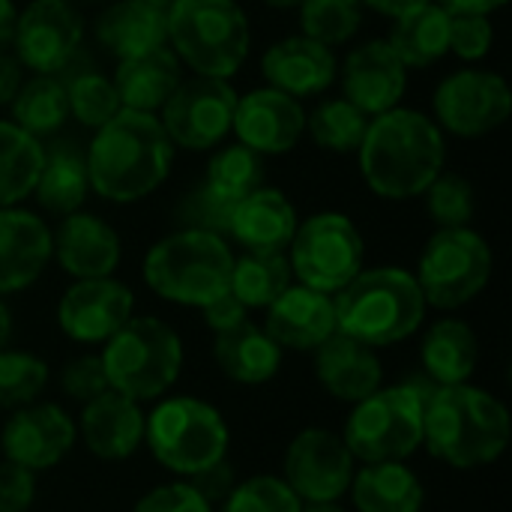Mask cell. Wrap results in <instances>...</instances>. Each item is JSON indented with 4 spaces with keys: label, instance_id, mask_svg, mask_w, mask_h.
I'll return each mask as SVG.
<instances>
[{
    "label": "cell",
    "instance_id": "56",
    "mask_svg": "<svg viewBox=\"0 0 512 512\" xmlns=\"http://www.w3.org/2000/svg\"><path fill=\"white\" fill-rule=\"evenodd\" d=\"M300 512H351L342 501H318V504H303Z\"/></svg>",
    "mask_w": 512,
    "mask_h": 512
},
{
    "label": "cell",
    "instance_id": "55",
    "mask_svg": "<svg viewBox=\"0 0 512 512\" xmlns=\"http://www.w3.org/2000/svg\"><path fill=\"white\" fill-rule=\"evenodd\" d=\"M9 339H12V312L0 297V351L9 348Z\"/></svg>",
    "mask_w": 512,
    "mask_h": 512
},
{
    "label": "cell",
    "instance_id": "6",
    "mask_svg": "<svg viewBox=\"0 0 512 512\" xmlns=\"http://www.w3.org/2000/svg\"><path fill=\"white\" fill-rule=\"evenodd\" d=\"M234 252L219 234L183 228L159 240L144 258L147 288L177 306H207L231 285Z\"/></svg>",
    "mask_w": 512,
    "mask_h": 512
},
{
    "label": "cell",
    "instance_id": "24",
    "mask_svg": "<svg viewBox=\"0 0 512 512\" xmlns=\"http://www.w3.org/2000/svg\"><path fill=\"white\" fill-rule=\"evenodd\" d=\"M54 237L57 264L72 279H102L111 276L120 264V237L117 231L93 213H69L63 216Z\"/></svg>",
    "mask_w": 512,
    "mask_h": 512
},
{
    "label": "cell",
    "instance_id": "42",
    "mask_svg": "<svg viewBox=\"0 0 512 512\" xmlns=\"http://www.w3.org/2000/svg\"><path fill=\"white\" fill-rule=\"evenodd\" d=\"M300 507L303 501L282 477L255 474L249 480H237L231 495L213 512H300Z\"/></svg>",
    "mask_w": 512,
    "mask_h": 512
},
{
    "label": "cell",
    "instance_id": "15",
    "mask_svg": "<svg viewBox=\"0 0 512 512\" xmlns=\"http://www.w3.org/2000/svg\"><path fill=\"white\" fill-rule=\"evenodd\" d=\"M512 111L507 81L486 69H462L444 78L435 90V114L444 129L462 138H477L498 129Z\"/></svg>",
    "mask_w": 512,
    "mask_h": 512
},
{
    "label": "cell",
    "instance_id": "51",
    "mask_svg": "<svg viewBox=\"0 0 512 512\" xmlns=\"http://www.w3.org/2000/svg\"><path fill=\"white\" fill-rule=\"evenodd\" d=\"M21 87V63L0 51V105H9Z\"/></svg>",
    "mask_w": 512,
    "mask_h": 512
},
{
    "label": "cell",
    "instance_id": "21",
    "mask_svg": "<svg viewBox=\"0 0 512 512\" xmlns=\"http://www.w3.org/2000/svg\"><path fill=\"white\" fill-rule=\"evenodd\" d=\"M264 330L282 351H315L336 333L333 294L309 285H288L267 306Z\"/></svg>",
    "mask_w": 512,
    "mask_h": 512
},
{
    "label": "cell",
    "instance_id": "53",
    "mask_svg": "<svg viewBox=\"0 0 512 512\" xmlns=\"http://www.w3.org/2000/svg\"><path fill=\"white\" fill-rule=\"evenodd\" d=\"M423 3H429V0H363V6H372L375 12L390 15V18H399V15H405V12H411V9H417Z\"/></svg>",
    "mask_w": 512,
    "mask_h": 512
},
{
    "label": "cell",
    "instance_id": "2",
    "mask_svg": "<svg viewBox=\"0 0 512 512\" xmlns=\"http://www.w3.org/2000/svg\"><path fill=\"white\" fill-rule=\"evenodd\" d=\"M510 438L507 405L471 381L438 387L423 408V447L453 471L495 465L507 453Z\"/></svg>",
    "mask_w": 512,
    "mask_h": 512
},
{
    "label": "cell",
    "instance_id": "54",
    "mask_svg": "<svg viewBox=\"0 0 512 512\" xmlns=\"http://www.w3.org/2000/svg\"><path fill=\"white\" fill-rule=\"evenodd\" d=\"M15 21H18L15 3H12V0H0V51L12 45V36H15Z\"/></svg>",
    "mask_w": 512,
    "mask_h": 512
},
{
    "label": "cell",
    "instance_id": "28",
    "mask_svg": "<svg viewBox=\"0 0 512 512\" xmlns=\"http://www.w3.org/2000/svg\"><path fill=\"white\" fill-rule=\"evenodd\" d=\"M354 512H423L426 486L408 462L357 465L351 489Z\"/></svg>",
    "mask_w": 512,
    "mask_h": 512
},
{
    "label": "cell",
    "instance_id": "20",
    "mask_svg": "<svg viewBox=\"0 0 512 512\" xmlns=\"http://www.w3.org/2000/svg\"><path fill=\"white\" fill-rule=\"evenodd\" d=\"M408 87V66L387 39H372L354 48L345 60L342 90L363 114H384L399 105Z\"/></svg>",
    "mask_w": 512,
    "mask_h": 512
},
{
    "label": "cell",
    "instance_id": "48",
    "mask_svg": "<svg viewBox=\"0 0 512 512\" xmlns=\"http://www.w3.org/2000/svg\"><path fill=\"white\" fill-rule=\"evenodd\" d=\"M39 474L9 459L0 462V512H30L39 492Z\"/></svg>",
    "mask_w": 512,
    "mask_h": 512
},
{
    "label": "cell",
    "instance_id": "9",
    "mask_svg": "<svg viewBox=\"0 0 512 512\" xmlns=\"http://www.w3.org/2000/svg\"><path fill=\"white\" fill-rule=\"evenodd\" d=\"M423 408L426 399L405 381L393 387L384 384L372 396L351 405L342 441L357 465L408 462L417 450H423Z\"/></svg>",
    "mask_w": 512,
    "mask_h": 512
},
{
    "label": "cell",
    "instance_id": "22",
    "mask_svg": "<svg viewBox=\"0 0 512 512\" xmlns=\"http://www.w3.org/2000/svg\"><path fill=\"white\" fill-rule=\"evenodd\" d=\"M312 369L321 390L345 405H357L384 387V366L378 351L345 333H333L312 351Z\"/></svg>",
    "mask_w": 512,
    "mask_h": 512
},
{
    "label": "cell",
    "instance_id": "44",
    "mask_svg": "<svg viewBox=\"0 0 512 512\" xmlns=\"http://www.w3.org/2000/svg\"><path fill=\"white\" fill-rule=\"evenodd\" d=\"M231 213H234V204L219 198L207 183H198L177 207V219L183 228H195V231H207L219 237L228 234Z\"/></svg>",
    "mask_w": 512,
    "mask_h": 512
},
{
    "label": "cell",
    "instance_id": "33",
    "mask_svg": "<svg viewBox=\"0 0 512 512\" xmlns=\"http://www.w3.org/2000/svg\"><path fill=\"white\" fill-rule=\"evenodd\" d=\"M387 42L405 66H432L450 51V12L429 0L399 15Z\"/></svg>",
    "mask_w": 512,
    "mask_h": 512
},
{
    "label": "cell",
    "instance_id": "13",
    "mask_svg": "<svg viewBox=\"0 0 512 512\" xmlns=\"http://www.w3.org/2000/svg\"><path fill=\"white\" fill-rule=\"evenodd\" d=\"M237 93L228 78L195 75L180 81L174 93L162 105V129L171 144L186 150H210L216 147L234 123Z\"/></svg>",
    "mask_w": 512,
    "mask_h": 512
},
{
    "label": "cell",
    "instance_id": "50",
    "mask_svg": "<svg viewBox=\"0 0 512 512\" xmlns=\"http://www.w3.org/2000/svg\"><path fill=\"white\" fill-rule=\"evenodd\" d=\"M201 315H204V324L216 336V333H225V330H234L237 324H243L249 318V309L231 291H225L222 297H216L207 306H201Z\"/></svg>",
    "mask_w": 512,
    "mask_h": 512
},
{
    "label": "cell",
    "instance_id": "11",
    "mask_svg": "<svg viewBox=\"0 0 512 512\" xmlns=\"http://www.w3.org/2000/svg\"><path fill=\"white\" fill-rule=\"evenodd\" d=\"M288 261L300 285L336 294L363 270L366 246L345 213H315L297 225L288 243Z\"/></svg>",
    "mask_w": 512,
    "mask_h": 512
},
{
    "label": "cell",
    "instance_id": "1",
    "mask_svg": "<svg viewBox=\"0 0 512 512\" xmlns=\"http://www.w3.org/2000/svg\"><path fill=\"white\" fill-rule=\"evenodd\" d=\"M174 144L150 111L120 108L87 147V177L105 201L129 204L159 189L171 171Z\"/></svg>",
    "mask_w": 512,
    "mask_h": 512
},
{
    "label": "cell",
    "instance_id": "16",
    "mask_svg": "<svg viewBox=\"0 0 512 512\" xmlns=\"http://www.w3.org/2000/svg\"><path fill=\"white\" fill-rule=\"evenodd\" d=\"M81 33V15L69 0H33L15 21L12 45L21 66L39 75H57L78 54Z\"/></svg>",
    "mask_w": 512,
    "mask_h": 512
},
{
    "label": "cell",
    "instance_id": "14",
    "mask_svg": "<svg viewBox=\"0 0 512 512\" xmlns=\"http://www.w3.org/2000/svg\"><path fill=\"white\" fill-rule=\"evenodd\" d=\"M78 444L75 417L57 405L36 399L9 414L0 429V456L30 468L33 474L57 468Z\"/></svg>",
    "mask_w": 512,
    "mask_h": 512
},
{
    "label": "cell",
    "instance_id": "45",
    "mask_svg": "<svg viewBox=\"0 0 512 512\" xmlns=\"http://www.w3.org/2000/svg\"><path fill=\"white\" fill-rule=\"evenodd\" d=\"M60 390L63 396H69L72 402L84 405L90 399H96L99 393L111 390L108 387V378H105V366H102V357L99 354H81V357H72L63 372H60Z\"/></svg>",
    "mask_w": 512,
    "mask_h": 512
},
{
    "label": "cell",
    "instance_id": "3",
    "mask_svg": "<svg viewBox=\"0 0 512 512\" xmlns=\"http://www.w3.org/2000/svg\"><path fill=\"white\" fill-rule=\"evenodd\" d=\"M360 171L375 195L405 201L423 195L444 168V135L435 120L411 108H390L369 120Z\"/></svg>",
    "mask_w": 512,
    "mask_h": 512
},
{
    "label": "cell",
    "instance_id": "25",
    "mask_svg": "<svg viewBox=\"0 0 512 512\" xmlns=\"http://www.w3.org/2000/svg\"><path fill=\"white\" fill-rule=\"evenodd\" d=\"M261 72L270 87L288 96H315L333 84L336 57L330 45H321L309 36H288L264 51Z\"/></svg>",
    "mask_w": 512,
    "mask_h": 512
},
{
    "label": "cell",
    "instance_id": "58",
    "mask_svg": "<svg viewBox=\"0 0 512 512\" xmlns=\"http://www.w3.org/2000/svg\"><path fill=\"white\" fill-rule=\"evenodd\" d=\"M141 3H150V6H162V9H168V3H171V0H141Z\"/></svg>",
    "mask_w": 512,
    "mask_h": 512
},
{
    "label": "cell",
    "instance_id": "8",
    "mask_svg": "<svg viewBox=\"0 0 512 512\" xmlns=\"http://www.w3.org/2000/svg\"><path fill=\"white\" fill-rule=\"evenodd\" d=\"M168 42L198 75L231 78L249 54V21L234 0H171Z\"/></svg>",
    "mask_w": 512,
    "mask_h": 512
},
{
    "label": "cell",
    "instance_id": "37",
    "mask_svg": "<svg viewBox=\"0 0 512 512\" xmlns=\"http://www.w3.org/2000/svg\"><path fill=\"white\" fill-rule=\"evenodd\" d=\"M264 159L261 153H255L252 147L246 144H231V147H222L213 159H210V168H207V186L237 204L240 198H246L249 192L261 189L264 186Z\"/></svg>",
    "mask_w": 512,
    "mask_h": 512
},
{
    "label": "cell",
    "instance_id": "10",
    "mask_svg": "<svg viewBox=\"0 0 512 512\" xmlns=\"http://www.w3.org/2000/svg\"><path fill=\"white\" fill-rule=\"evenodd\" d=\"M492 249L471 228H441L426 243L417 264V285L426 306L453 312L468 306L492 279Z\"/></svg>",
    "mask_w": 512,
    "mask_h": 512
},
{
    "label": "cell",
    "instance_id": "40",
    "mask_svg": "<svg viewBox=\"0 0 512 512\" xmlns=\"http://www.w3.org/2000/svg\"><path fill=\"white\" fill-rule=\"evenodd\" d=\"M363 21V0H303L300 24L303 36L321 45L348 42Z\"/></svg>",
    "mask_w": 512,
    "mask_h": 512
},
{
    "label": "cell",
    "instance_id": "49",
    "mask_svg": "<svg viewBox=\"0 0 512 512\" xmlns=\"http://www.w3.org/2000/svg\"><path fill=\"white\" fill-rule=\"evenodd\" d=\"M186 483H192V486L201 492V498L216 510V507L231 495V489L237 486V471H234V465H231L228 459H222V462L204 468L201 474L189 477Z\"/></svg>",
    "mask_w": 512,
    "mask_h": 512
},
{
    "label": "cell",
    "instance_id": "19",
    "mask_svg": "<svg viewBox=\"0 0 512 512\" xmlns=\"http://www.w3.org/2000/svg\"><path fill=\"white\" fill-rule=\"evenodd\" d=\"M240 144L252 147L255 153H288L297 147L306 114L297 102V96H288L276 87H261L246 96H237L234 123Z\"/></svg>",
    "mask_w": 512,
    "mask_h": 512
},
{
    "label": "cell",
    "instance_id": "52",
    "mask_svg": "<svg viewBox=\"0 0 512 512\" xmlns=\"http://www.w3.org/2000/svg\"><path fill=\"white\" fill-rule=\"evenodd\" d=\"M435 3L444 6L450 15H489L501 9L507 0H435Z\"/></svg>",
    "mask_w": 512,
    "mask_h": 512
},
{
    "label": "cell",
    "instance_id": "57",
    "mask_svg": "<svg viewBox=\"0 0 512 512\" xmlns=\"http://www.w3.org/2000/svg\"><path fill=\"white\" fill-rule=\"evenodd\" d=\"M267 6H273V9H294V6H300L303 0H264Z\"/></svg>",
    "mask_w": 512,
    "mask_h": 512
},
{
    "label": "cell",
    "instance_id": "35",
    "mask_svg": "<svg viewBox=\"0 0 512 512\" xmlns=\"http://www.w3.org/2000/svg\"><path fill=\"white\" fill-rule=\"evenodd\" d=\"M42 171V144L15 123L0 120V207L33 195Z\"/></svg>",
    "mask_w": 512,
    "mask_h": 512
},
{
    "label": "cell",
    "instance_id": "17",
    "mask_svg": "<svg viewBox=\"0 0 512 512\" xmlns=\"http://www.w3.org/2000/svg\"><path fill=\"white\" fill-rule=\"evenodd\" d=\"M135 312V294L111 279H75L57 303L60 330L78 345H105Z\"/></svg>",
    "mask_w": 512,
    "mask_h": 512
},
{
    "label": "cell",
    "instance_id": "12",
    "mask_svg": "<svg viewBox=\"0 0 512 512\" xmlns=\"http://www.w3.org/2000/svg\"><path fill=\"white\" fill-rule=\"evenodd\" d=\"M357 459L339 432L309 426L300 429L282 456V480L303 504L318 501H345Z\"/></svg>",
    "mask_w": 512,
    "mask_h": 512
},
{
    "label": "cell",
    "instance_id": "18",
    "mask_svg": "<svg viewBox=\"0 0 512 512\" xmlns=\"http://www.w3.org/2000/svg\"><path fill=\"white\" fill-rule=\"evenodd\" d=\"M144 420L147 411L141 402L117 390H105L81 405L75 426L78 441L90 456L99 462H126L144 447Z\"/></svg>",
    "mask_w": 512,
    "mask_h": 512
},
{
    "label": "cell",
    "instance_id": "39",
    "mask_svg": "<svg viewBox=\"0 0 512 512\" xmlns=\"http://www.w3.org/2000/svg\"><path fill=\"white\" fill-rule=\"evenodd\" d=\"M306 126L318 147L333 153H351L363 144L369 114H363L348 99H327L306 117Z\"/></svg>",
    "mask_w": 512,
    "mask_h": 512
},
{
    "label": "cell",
    "instance_id": "46",
    "mask_svg": "<svg viewBox=\"0 0 512 512\" xmlns=\"http://www.w3.org/2000/svg\"><path fill=\"white\" fill-rule=\"evenodd\" d=\"M132 512H213V507L201 498V492L192 483L171 480V483L147 489L132 504Z\"/></svg>",
    "mask_w": 512,
    "mask_h": 512
},
{
    "label": "cell",
    "instance_id": "23",
    "mask_svg": "<svg viewBox=\"0 0 512 512\" xmlns=\"http://www.w3.org/2000/svg\"><path fill=\"white\" fill-rule=\"evenodd\" d=\"M54 237L48 225L15 207H0V297L30 288L48 267Z\"/></svg>",
    "mask_w": 512,
    "mask_h": 512
},
{
    "label": "cell",
    "instance_id": "36",
    "mask_svg": "<svg viewBox=\"0 0 512 512\" xmlns=\"http://www.w3.org/2000/svg\"><path fill=\"white\" fill-rule=\"evenodd\" d=\"M12 117L15 126L36 135L57 132L69 117V99L66 84L57 75H36L30 81H21L15 99H12Z\"/></svg>",
    "mask_w": 512,
    "mask_h": 512
},
{
    "label": "cell",
    "instance_id": "30",
    "mask_svg": "<svg viewBox=\"0 0 512 512\" xmlns=\"http://www.w3.org/2000/svg\"><path fill=\"white\" fill-rule=\"evenodd\" d=\"M99 42L120 60L162 48L168 42V15L162 6L141 0H117L96 21Z\"/></svg>",
    "mask_w": 512,
    "mask_h": 512
},
{
    "label": "cell",
    "instance_id": "47",
    "mask_svg": "<svg viewBox=\"0 0 512 512\" xmlns=\"http://www.w3.org/2000/svg\"><path fill=\"white\" fill-rule=\"evenodd\" d=\"M495 30L489 15H450V51L462 60H480L489 54Z\"/></svg>",
    "mask_w": 512,
    "mask_h": 512
},
{
    "label": "cell",
    "instance_id": "32",
    "mask_svg": "<svg viewBox=\"0 0 512 512\" xmlns=\"http://www.w3.org/2000/svg\"><path fill=\"white\" fill-rule=\"evenodd\" d=\"M87 189V162L72 141H54L51 147H42V171L33 192L48 213L69 216L81 210Z\"/></svg>",
    "mask_w": 512,
    "mask_h": 512
},
{
    "label": "cell",
    "instance_id": "7",
    "mask_svg": "<svg viewBox=\"0 0 512 512\" xmlns=\"http://www.w3.org/2000/svg\"><path fill=\"white\" fill-rule=\"evenodd\" d=\"M99 357L108 387L144 405L174 390L183 372V339L162 318L132 315Z\"/></svg>",
    "mask_w": 512,
    "mask_h": 512
},
{
    "label": "cell",
    "instance_id": "38",
    "mask_svg": "<svg viewBox=\"0 0 512 512\" xmlns=\"http://www.w3.org/2000/svg\"><path fill=\"white\" fill-rule=\"evenodd\" d=\"M51 384V369L42 357L30 351H0V411L12 414L36 399Z\"/></svg>",
    "mask_w": 512,
    "mask_h": 512
},
{
    "label": "cell",
    "instance_id": "29",
    "mask_svg": "<svg viewBox=\"0 0 512 512\" xmlns=\"http://www.w3.org/2000/svg\"><path fill=\"white\" fill-rule=\"evenodd\" d=\"M480 363V339L462 318L435 321L420 342V372L438 387L468 384Z\"/></svg>",
    "mask_w": 512,
    "mask_h": 512
},
{
    "label": "cell",
    "instance_id": "26",
    "mask_svg": "<svg viewBox=\"0 0 512 512\" xmlns=\"http://www.w3.org/2000/svg\"><path fill=\"white\" fill-rule=\"evenodd\" d=\"M213 360L228 381L240 387H264L279 375L285 351L267 336L264 327L246 318L234 330L213 336Z\"/></svg>",
    "mask_w": 512,
    "mask_h": 512
},
{
    "label": "cell",
    "instance_id": "27",
    "mask_svg": "<svg viewBox=\"0 0 512 512\" xmlns=\"http://www.w3.org/2000/svg\"><path fill=\"white\" fill-rule=\"evenodd\" d=\"M297 231V213L279 189H255L234 204L228 234L246 252H285Z\"/></svg>",
    "mask_w": 512,
    "mask_h": 512
},
{
    "label": "cell",
    "instance_id": "31",
    "mask_svg": "<svg viewBox=\"0 0 512 512\" xmlns=\"http://www.w3.org/2000/svg\"><path fill=\"white\" fill-rule=\"evenodd\" d=\"M180 84V60L171 48H153L120 60L114 72V90L123 108L156 114Z\"/></svg>",
    "mask_w": 512,
    "mask_h": 512
},
{
    "label": "cell",
    "instance_id": "4",
    "mask_svg": "<svg viewBox=\"0 0 512 512\" xmlns=\"http://www.w3.org/2000/svg\"><path fill=\"white\" fill-rule=\"evenodd\" d=\"M333 306L336 333H345L375 351L411 339L423 327L429 309L417 276L402 267L360 270L333 294Z\"/></svg>",
    "mask_w": 512,
    "mask_h": 512
},
{
    "label": "cell",
    "instance_id": "41",
    "mask_svg": "<svg viewBox=\"0 0 512 512\" xmlns=\"http://www.w3.org/2000/svg\"><path fill=\"white\" fill-rule=\"evenodd\" d=\"M63 84H66L69 114H75V120L81 126L99 129L123 108L120 96L114 90V81H108L99 72H78Z\"/></svg>",
    "mask_w": 512,
    "mask_h": 512
},
{
    "label": "cell",
    "instance_id": "43",
    "mask_svg": "<svg viewBox=\"0 0 512 512\" xmlns=\"http://www.w3.org/2000/svg\"><path fill=\"white\" fill-rule=\"evenodd\" d=\"M429 201V216L441 225V228H468V222L474 219L477 201H474V186L462 177V174H438L429 189H426Z\"/></svg>",
    "mask_w": 512,
    "mask_h": 512
},
{
    "label": "cell",
    "instance_id": "34",
    "mask_svg": "<svg viewBox=\"0 0 512 512\" xmlns=\"http://www.w3.org/2000/svg\"><path fill=\"white\" fill-rule=\"evenodd\" d=\"M291 261L285 252H243L234 258L228 291L246 309H267L291 285Z\"/></svg>",
    "mask_w": 512,
    "mask_h": 512
},
{
    "label": "cell",
    "instance_id": "5",
    "mask_svg": "<svg viewBox=\"0 0 512 512\" xmlns=\"http://www.w3.org/2000/svg\"><path fill=\"white\" fill-rule=\"evenodd\" d=\"M144 447L174 480H189L228 459L231 429L225 414L198 396H162L144 420Z\"/></svg>",
    "mask_w": 512,
    "mask_h": 512
}]
</instances>
